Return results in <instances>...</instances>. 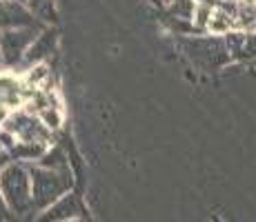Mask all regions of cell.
<instances>
[{
  "instance_id": "10",
  "label": "cell",
  "mask_w": 256,
  "mask_h": 222,
  "mask_svg": "<svg viewBox=\"0 0 256 222\" xmlns=\"http://www.w3.org/2000/svg\"><path fill=\"white\" fill-rule=\"evenodd\" d=\"M0 216H2V214H0Z\"/></svg>"
},
{
  "instance_id": "9",
  "label": "cell",
  "mask_w": 256,
  "mask_h": 222,
  "mask_svg": "<svg viewBox=\"0 0 256 222\" xmlns=\"http://www.w3.org/2000/svg\"><path fill=\"white\" fill-rule=\"evenodd\" d=\"M70 222H76V220H70Z\"/></svg>"
},
{
  "instance_id": "4",
  "label": "cell",
  "mask_w": 256,
  "mask_h": 222,
  "mask_svg": "<svg viewBox=\"0 0 256 222\" xmlns=\"http://www.w3.org/2000/svg\"><path fill=\"white\" fill-rule=\"evenodd\" d=\"M40 120L42 125L52 127V129H56L58 125H60V111H58V107H52V109H45L40 113Z\"/></svg>"
},
{
  "instance_id": "8",
  "label": "cell",
  "mask_w": 256,
  "mask_h": 222,
  "mask_svg": "<svg viewBox=\"0 0 256 222\" xmlns=\"http://www.w3.org/2000/svg\"><path fill=\"white\" fill-rule=\"evenodd\" d=\"M196 2H205V0H196Z\"/></svg>"
},
{
  "instance_id": "2",
  "label": "cell",
  "mask_w": 256,
  "mask_h": 222,
  "mask_svg": "<svg viewBox=\"0 0 256 222\" xmlns=\"http://www.w3.org/2000/svg\"><path fill=\"white\" fill-rule=\"evenodd\" d=\"M70 182L65 176L56 174L52 169H40L32 174V198L36 209H49L54 202L60 200V196L67 191Z\"/></svg>"
},
{
  "instance_id": "1",
  "label": "cell",
  "mask_w": 256,
  "mask_h": 222,
  "mask_svg": "<svg viewBox=\"0 0 256 222\" xmlns=\"http://www.w3.org/2000/svg\"><path fill=\"white\" fill-rule=\"evenodd\" d=\"M0 194L4 198V205L12 211H16L18 216H24L34 207L32 178L16 165L2 169V174H0Z\"/></svg>"
},
{
  "instance_id": "7",
  "label": "cell",
  "mask_w": 256,
  "mask_h": 222,
  "mask_svg": "<svg viewBox=\"0 0 256 222\" xmlns=\"http://www.w3.org/2000/svg\"><path fill=\"white\" fill-rule=\"evenodd\" d=\"M212 222H220V220H218V218H214V220H212Z\"/></svg>"
},
{
  "instance_id": "6",
  "label": "cell",
  "mask_w": 256,
  "mask_h": 222,
  "mask_svg": "<svg viewBox=\"0 0 256 222\" xmlns=\"http://www.w3.org/2000/svg\"><path fill=\"white\" fill-rule=\"evenodd\" d=\"M223 2H234V0H223Z\"/></svg>"
},
{
  "instance_id": "3",
  "label": "cell",
  "mask_w": 256,
  "mask_h": 222,
  "mask_svg": "<svg viewBox=\"0 0 256 222\" xmlns=\"http://www.w3.org/2000/svg\"><path fill=\"white\" fill-rule=\"evenodd\" d=\"M78 202L74 196H65L58 202H54L52 207L45 211V214L38 218V222H70L78 216Z\"/></svg>"
},
{
  "instance_id": "5",
  "label": "cell",
  "mask_w": 256,
  "mask_h": 222,
  "mask_svg": "<svg viewBox=\"0 0 256 222\" xmlns=\"http://www.w3.org/2000/svg\"><path fill=\"white\" fill-rule=\"evenodd\" d=\"M152 2H163V0H152Z\"/></svg>"
}]
</instances>
